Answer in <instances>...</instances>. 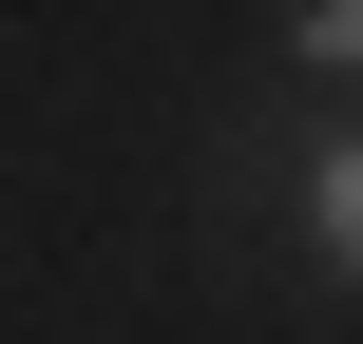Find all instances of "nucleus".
Here are the masks:
<instances>
[{"label":"nucleus","mask_w":363,"mask_h":344,"mask_svg":"<svg viewBox=\"0 0 363 344\" xmlns=\"http://www.w3.org/2000/svg\"><path fill=\"white\" fill-rule=\"evenodd\" d=\"M306 249L363 287V134H325V153H306Z\"/></svg>","instance_id":"nucleus-1"},{"label":"nucleus","mask_w":363,"mask_h":344,"mask_svg":"<svg viewBox=\"0 0 363 344\" xmlns=\"http://www.w3.org/2000/svg\"><path fill=\"white\" fill-rule=\"evenodd\" d=\"M287 57H325V77H363V0H325V19H287Z\"/></svg>","instance_id":"nucleus-2"}]
</instances>
